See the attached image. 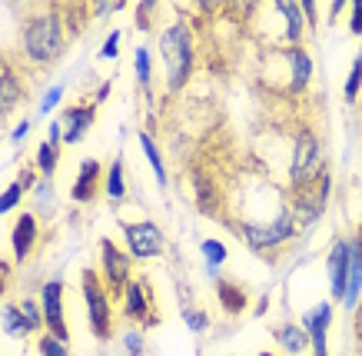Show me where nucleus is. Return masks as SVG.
<instances>
[{"label":"nucleus","instance_id":"obj_1","mask_svg":"<svg viewBox=\"0 0 362 356\" xmlns=\"http://www.w3.org/2000/svg\"><path fill=\"white\" fill-rule=\"evenodd\" d=\"M66 37H64V17L60 11H44L23 23V50L33 64H50L60 57Z\"/></svg>","mask_w":362,"mask_h":356},{"label":"nucleus","instance_id":"obj_2","mask_svg":"<svg viewBox=\"0 0 362 356\" xmlns=\"http://www.w3.org/2000/svg\"><path fill=\"white\" fill-rule=\"evenodd\" d=\"M326 160H322V150H319V140L316 134H309L303 130L296 140V150H293V167H289V177H293V190H296L299 197H309L313 187H322L329 173L322 167Z\"/></svg>","mask_w":362,"mask_h":356},{"label":"nucleus","instance_id":"obj_3","mask_svg":"<svg viewBox=\"0 0 362 356\" xmlns=\"http://www.w3.org/2000/svg\"><path fill=\"white\" fill-rule=\"evenodd\" d=\"M160 54L166 64V84L173 90H180L187 84V77L193 74V40H189L187 23H173L166 27L160 37Z\"/></svg>","mask_w":362,"mask_h":356},{"label":"nucleus","instance_id":"obj_4","mask_svg":"<svg viewBox=\"0 0 362 356\" xmlns=\"http://www.w3.org/2000/svg\"><path fill=\"white\" fill-rule=\"evenodd\" d=\"M83 287V303H87V316H90V330L97 340H110L113 336V310H110V289L100 280L97 270H83L80 277Z\"/></svg>","mask_w":362,"mask_h":356},{"label":"nucleus","instance_id":"obj_5","mask_svg":"<svg viewBox=\"0 0 362 356\" xmlns=\"http://www.w3.org/2000/svg\"><path fill=\"white\" fill-rule=\"evenodd\" d=\"M123 316L133 323H143V326H156L160 323L150 280H130V287L123 293Z\"/></svg>","mask_w":362,"mask_h":356},{"label":"nucleus","instance_id":"obj_6","mask_svg":"<svg viewBox=\"0 0 362 356\" xmlns=\"http://www.w3.org/2000/svg\"><path fill=\"white\" fill-rule=\"evenodd\" d=\"M123 226V236H127V243H130V253L136 260H150V256H160L163 253V234H160V226L150 220H140V223H120Z\"/></svg>","mask_w":362,"mask_h":356},{"label":"nucleus","instance_id":"obj_7","mask_svg":"<svg viewBox=\"0 0 362 356\" xmlns=\"http://www.w3.org/2000/svg\"><path fill=\"white\" fill-rule=\"evenodd\" d=\"M100 243H103V283L110 297H123L130 287V256L117 250L113 240H100Z\"/></svg>","mask_w":362,"mask_h":356},{"label":"nucleus","instance_id":"obj_8","mask_svg":"<svg viewBox=\"0 0 362 356\" xmlns=\"http://www.w3.org/2000/svg\"><path fill=\"white\" fill-rule=\"evenodd\" d=\"M40 300H44L47 330H50L57 340L70 343V330H66V320H64V283H60V280H50L44 287V293H40Z\"/></svg>","mask_w":362,"mask_h":356},{"label":"nucleus","instance_id":"obj_9","mask_svg":"<svg viewBox=\"0 0 362 356\" xmlns=\"http://www.w3.org/2000/svg\"><path fill=\"white\" fill-rule=\"evenodd\" d=\"M97 120V110H93V103H77V107H66L64 117H60V127H64V140L66 144H80L83 134H87L90 127Z\"/></svg>","mask_w":362,"mask_h":356},{"label":"nucleus","instance_id":"obj_10","mask_svg":"<svg viewBox=\"0 0 362 356\" xmlns=\"http://www.w3.org/2000/svg\"><path fill=\"white\" fill-rule=\"evenodd\" d=\"M349 263H352V246L346 240H336V246L329 250V287L332 297H346V280H349Z\"/></svg>","mask_w":362,"mask_h":356},{"label":"nucleus","instance_id":"obj_11","mask_svg":"<svg viewBox=\"0 0 362 356\" xmlns=\"http://www.w3.org/2000/svg\"><path fill=\"white\" fill-rule=\"evenodd\" d=\"M329 323H332V306L329 303H319L316 310L303 316V326H306L309 343H313V353L316 356H329L326 353V330H329Z\"/></svg>","mask_w":362,"mask_h":356},{"label":"nucleus","instance_id":"obj_12","mask_svg":"<svg viewBox=\"0 0 362 356\" xmlns=\"http://www.w3.org/2000/svg\"><path fill=\"white\" fill-rule=\"evenodd\" d=\"M97 187H100V163L93 156H87L80 163V173L74 180V190H70V200L74 203H93L97 197Z\"/></svg>","mask_w":362,"mask_h":356},{"label":"nucleus","instance_id":"obj_13","mask_svg":"<svg viewBox=\"0 0 362 356\" xmlns=\"http://www.w3.org/2000/svg\"><path fill=\"white\" fill-rule=\"evenodd\" d=\"M11 243H13V256H17V260H23V256L37 246V217H33V213H21V217H17Z\"/></svg>","mask_w":362,"mask_h":356},{"label":"nucleus","instance_id":"obj_14","mask_svg":"<svg viewBox=\"0 0 362 356\" xmlns=\"http://www.w3.org/2000/svg\"><path fill=\"white\" fill-rule=\"evenodd\" d=\"M286 64H289V90L293 93H299V90H306L309 84V74H313V60H309L306 50H299V47H293V50H286Z\"/></svg>","mask_w":362,"mask_h":356},{"label":"nucleus","instance_id":"obj_15","mask_svg":"<svg viewBox=\"0 0 362 356\" xmlns=\"http://www.w3.org/2000/svg\"><path fill=\"white\" fill-rule=\"evenodd\" d=\"M273 340L283 346L286 353H303V350L309 346L306 326H299V323H283V326H276V330H273Z\"/></svg>","mask_w":362,"mask_h":356},{"label":"nucleus","instance_id":"obj_16","mask_svg":"<svg viewBox=\"0 0 362 356\" xmlns=\"http://www.w3.org/2000/svg\"><path fill=\"white\" fill-rule=\"evenodd\" d=\"M359 289H362V243L356 240V246H352V263H349V280H346V306H356V300H359Z\"/></svg>","mask_w":362,"mask_h":356},{"label":"nucleus","instance_id":"obj_17","mask_svg":"<svg viewBox=\"0 0 362 356\" xmlns=\"http://www.w3.org/2000/svg\"><path fill=\"white\" fill-rule=\"evenodd\" d=\"M220 303L226 313H240L250 303V293L240 283H233V280H220Z\"/></svg>","mask_w":362,"mask_h":356},{"label":"nucleus","instance_id":"obj_18","mask_svg":"<svg viewBox=\"0 0 362 356\" xmlns=\"http://www.w3.org/2000/svg\"><path fill=\"white\" fill-rule=\"evenodd\" d=\"M17 101H21V80H17V74H13L11 60H4V97H0L4 113H11L13 107H17Z\"/></svg>","mask_w":362,"mask_h":356},{"label":"nucleus","instance_id":"obj_19","mask_svg":"<svg viewBox=\"0 0 362 356\" xmlns=\"http://www.w3.org/2000/svg\"><path fill=\"white\" fill-rule=\"evenodd\" d=\"M276 13H283L286 23H289V40L299 44L303 34H306V27H303V11H299L296 4H276Z\"/></svg>","mask_w":362,"mask_h":356},{"label":"nucleus","instance_id":"obj_20","mask_svg":"<svg viewBox=\"0 0 362 356\" xmlns=\"http://www.w3.org/2000/svg\"><path fill=\"white\" fill-rule=\"evenodd\" d=\"M140 150L146 154V160H150V167H153L156 183H160V187H166V170H163V160H160V150L153 147L150 134H140Z\"/></svg>","mask_w":362,"mask_h":356},{"label":"nucleus","instance_id":"obj_21","mask_svg":"<svg viewBox=\"0 0 362 356\" xmlns=\"http://www.w3.org/2000/svg\"><path fill=\"white\" fill-rule=\"evenodd\" d=\"M4 333H7V336L27 333V320H23V310H21V306H13V303H7V306H4Z\"/></svg>","mask_w":362,"mask_h":356},{"label":"nucleus","instance_id":"obj_22","mask_svg":"<svg viewBox=\"0 0 362 356\" xmlns=\"http://www.w3.org/2000/svg\"><path fill=\"white\" fill-rule=\"evenodd\" d=\"M107 197H110V200H123V197H127V183H123V160H113V163H110Z\"/></svg>","mask_w":362,"mask_h":356},{"label":"nucleus","instance_id":"obj_23","mask_svg":"<svg viewBox=\"0 0 362 356\" xmlns=\"http://www.w3.org/2000/svg\"><path fill=\"white\" fill-rule=\"evenodd\" d=\"M199 250H203V256H206V270L209 273H216V267L226 260V246H223L220 240H203Z\"/></svg>","mask_w":362,"mask_h":356},{"label":"nucleus","instance_id":"obj_24","mask_svg":"<svg viewBox=\"0 0 362 356\" xmlns=\"http://www.w3.org/2000/svg\"><path fill=\"white\" fill-rule=\"evenodd\" d=\"M21 310H23V320H27V333H37L40 326H47L44 310H37V303H33V300H23Z\"/></svg>","mask_w":362,"mask_h":356},{"label":"nucleus","instance_id":"obj_25","mask_svg":"<svg viewBox=\"0 0 362 356\" xmlns=\"http://www.w3.org/2000/svg\"><path fill=\"white\" fill-rule=\"evenodd\" d=\"M37 167H40V173L44 177H50L57 167V147L54 144H40L37 147Z\"/></svg>","mask_w":362,"mask_h":356},{"label":"nucleus","instance_id":"obj_26","mask_svg":"<svg viewBox=\"0 0 362 356\" xmlns=\"http://www.w3.org/2000/svg\"><path fill=\"white\" fill-rule=\"evenodd\" d=\"M37 346H40V356H70L66 343L64 340H57L54 333H44L40 340H37Z\"/></svg>","mask_w":362,"mask_h":356},{"label":"nucleus","instance_id":"obj_27","mask_svg":"<svg viewBox=\"0 0 362 356\" xmlns=\"http://www.w3.org/2000/svg\"><path fill=\"white\" fill-rule=\"evenodd\" d=\"M359 87H362V54L356 57V64L349 70V80H346V101H356Z\"/></svg>","mask_w":362,"mask_h":356},{"label":"nucleus","instance_id":"obj_28","mask_svg":"<svg viewBox=\"0 0 362 356\" xmlns=\"http://www.w3.org/2000/svg\"><path fill=\"white\" fill-rule=\"evenodd\" d=\"M123 346H127V356H143L146 353V340H143L140 330H127V333H123Z\"/></svg>","mask_w":362,"mask_h":356},{"label":"nucleus","instance_id":"obj_29","mask_svg":"<svg viewBox=\"0 0 362 356\" xmlns=\"http://www.w3.org/2000/svg\"><path fill=\"white\" fill-rule=\"evenodd\" d=\"M120 40H123L120 30H110V37H107L103 47H100V60H113V57L120 54Z\"/></svg>","mask_w":362,"mask_h":356},{"label":"nucleus","instance_id":"obj_30","mask_svg":"<svg viewBox=\"0 0 362 356\" xmlns=\"http://www.w3.org/2000/svg\"><path fill=\"white\" fill-rule=\"evenodd\" d=\"M21 187H23V180L21 183H11V187L4 190V197H0V213H11L13 207H17V200H21Z\"/></svg>","mask_w":362,"mask_h":356},{"label":"nucleus","instance_id":"obj_31","mask_svg":"<svg viewBox=\"0 0 362 356\" xmlns=\"http://www.w3.org/2000/svg\"><path fill=\"white\" fill-rule=\"evenodd\" d=\"M136 80L143 87L150 84V54H146V47H136Z\"/></svg>","mask_w":362,"mask_h":356},{"label":"nucleus","instance_id":"obj_32","mask_svg":"<svg viewBox=\"0 0 362 356\" xmlns=\"http://www.w3.org/2000/svg\"><path fill=\"white\" fill-rule=\"evenodd\" d=\"M60 97H64V87L47 90V93H44V101H40V110H37V113H50V110L57 107V101H60Z\"/></svg>","mask_w":362,"mask_h":356},{"label":"nucleus","instance_id":"obj_33","mask_svg":"<svg viewBox=\"0 0 362 356\" xmlns=\"http://www.w3.org/2000/svg\"><path fill=\"white\" fill-rule=\"evenodd\" d=\"M349 27H352V34H362V0L352 7V13H349Z\"/></svg>","mask_w":362,"mask_h":356},{"label":"nucleus","instance_id":"obj_34","mask_svg":"<svg viewBox=\"0 0 362 356\" xmlns=\"http://www.w3.org/2000/svg\"><path fill=\"white\" fill-rule=\"evenodd\" d=\"M187 320L193 330H206V313H187Z\"/></svg>","mask_w":362,"mask_h":356},{"label":"nucleus","instance_id":"obj_35","mask_svg":"<svg viewBox=\"0 0 362 356\" xmlns=\"http://www.w3.org/2000/svg\"><path fill=\"white\" fill-rule=\"evenodd\" d=\"M23 134H27V120H23L21 127H17V130H13V144H21V140H23Z\"/></svg>","mask_w":362,"mask_h":356},{"label":"nucleus","instance_id":"obj_36","mask_svg":"<svg viewBox=\"0 0 362 356\" xmlns=\"http://www.w3.org/2000/svg\"><path fill=\"white\" fill-rule=\"evenodd\" d=\"M359 243H362V230H359Z\"/></svg>","mask_w":362,"mask_h":356},{"label":"nucleus","instance_id":"obj_37","mask_svg":"<svg viewBox=\"0 0 362 356\" xmlns=\"http://www.w3.org/2000/svg\"><path fill=\"white\" fill-rule=\"evenodd\" d=\"M259 356H273V353H259Z\"/></svg>","mask_w":362,"mask_h":356}]
</instances>
